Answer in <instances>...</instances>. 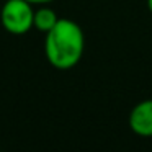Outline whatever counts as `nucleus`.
<instances>
[{
	"label": "nucleus",
	"mask_w": 152,
	"mask_h": 152,
	"mask_svg": "<svg viewBox=\"0 0 152 152\" xmlns=\"http://www.w3.org/2000/svg\"><path fill=\"white\" fill-rule=\"evenodd\" d=\"M83 31L80 25L70 18H59L44 38V54L54 69L69 70L75 67L83 56Z\"/></svg>",
	"instance_id": "nucleus-1"
},
{
	"label": "nucleus",
	"mask_w": 152,
	"mask_h": 152,
	"mask_svg": "<svg viewBox=\"0 0 152 152\" xmlns=\"http://www.w3.org/2000/svg\"><path fill=\"white\" fill-rule=\"evenodd\" d=\"M34 21L33 4L26 0H5L0 10V23L5 31L15 36L26 34Z\"/></svg>",
	"instance_id": "nucleus-2"
},
{
	"label": "nucleus",
	"mask_w": 152,
	"mask_h": 152,
	"mask_svg": "<svg viewBox=\"0 0 152 152\" xmlns=\"http://www.w3.org/2000/svg\"><path fill=\"white\" fill-rule=\"evenodd\" d=\"M129 128L142 137L152 136V98L139 102L129 113Z\"/></svg>",
	"instance_id": "nucleus-3"
},
{
	"label": "nucleus",
	"mask_w": 152,
	"mask_h": 152,
	"mask_svg": "<svg viewBox=\"0 0 152 152\" xmlns=\"http://www.w3.org/2000/svg\"><path fill=\"white\" fill-rule=\"evenodd\" d=\"M57 21H59V17L56 15V12H54L53 8H48V7H44V5H41L38 10H34L33 26L36 28L38 31L48 33Z\"/></svg>",
	"instance_id": "nucleus-4"
},
{
	"label": "nucleus",
	"mask_w": 152,
	"mask_h": 152,
	"mask_svg": "<svg viewBox=\"0 0 152 152\" xmlns=\"http://www.w3.org/2000/svg\"><path fill=\"white\" fill-rule=\"evenodd\" d=\"M26 2H30L33 5H48L51 2H54V0H26Z\"/></svg>",
	"instance_id": "nucleus-5"
},
{
	"label": "nucleus",
	"mask_w": 152,
	"mask_h": 152,
	"mask_svg": "<svg viewBox=\"0 0 152 152\" xmlns=\"http://www.w3.org/2000/svg\"><path fill=\"white\" fill-rule=\"evenodd\" d=\"M147 8H149V12L152 13V0H147Z\"/></svg>",
	"instance_id": "nucleus-6"
}]
</instances>
